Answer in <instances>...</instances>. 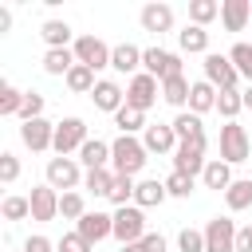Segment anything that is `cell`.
Returning a JSON list of instances; mask_svg holds the SVG:
<instances>
[{
  "instance_id": "1",
  "label": "cell",
  "mask_w": 252,
  "mask_h": 252,
  "mask_svg": "<svg viewBox=\"0 0 252 252\" xmlns=\"http://www.w3.org/2000/svg\"><path fill=\"white\" fill-rule=\"evenodd\" d=\"M146 161H150V150L142 146V138H134V134H118V138L110 142V169H114V173L138 177V173L146 169Z\"/></svg>"
},
{
  "instance_id": "2",
  "label": "cell",
  "mask_w": 252,
  "mask_h": 252,
  "mask_svg": "<svg viewBox=\"0 0 252 252\" xmlns=\"http://www.w3.org/2000/svg\"><path fill=\"white\" fill-rule=\"evenodd\" d=\"M43 177H47V185H51L55 193H75V189H83L87 169L79 165V158H47Z\"/></svg>"
},
{
  "instance_id": "3",
  "label": "cell",
  "mask_w": 252,
  "mask_h": 252,
  "mask_svg": "<svg viewBox=\"0 0 252 252\" xmlns=\"http://www.w3.org/2000/svg\"><path fill=\"white\" fill-rule=\"evenodd\" d=\"M205 150H209V138H205V134H201V138H189V142H177V150H173V173L201 177L205 165H209Z\"/></svg>"
},
{
  "instance_id": "4",
  "label": "cell",
  "mask_w": 252,
  "mask_h": 252,
  "mask_svg": "<svg viewBox=\"0 0 252 252\" xmlns=\"http://www.w3.org/2000/svg\"><path fill=\"white\" fill-rule=\"evenodd\" d=\"M248 158H252V138H248V130H244L240 122H224V126H220V161L240 165V161H248Z\"/></svg>"
},
{
  "instance_id": "5",
  "label": "cell",
  "mask_w": 252,
  "mask_h": 252,
  "mask_svg": "<svg viewBox=\"0 0 252 252\" xmlns=\"http://www.w3.org/2000/svg\"><path fill=\"white\" fill-rule=\"evenodd\" d=\"M142 71L154 75L158 83H165V79H173V75H185V71H181V55H177V51H165V47H146V51H142Z\"/></svg>"
},
{
  "instance_id": "6",
  "label": "cell",
  "mask_w": 252,
  "mask_h": 252,
  "mask_svg": "<svg viewBox=\"0 0 252 252\" xmlns=\"http://www.w3.org/2000/svg\"><path fill=\"white\" fill-rule=\"evenodd\" d=\"M142 236H146V213L138 205L114 209V240L118 244H138Z\"/></svg>"
},
{
  "instance_id": "7",
  "label": "cell",
  "mask_w": 252,
  "mask_h": 252,
  "mask_svg": "<svg viewBox=\"0 0 252 252\" xmlns=\"http://www.w3.org/2000/svg\"><path fill=\"white\" fill-rule=\"evenodd\" d=\"M158 94H161V83L154 79V75H146V71H138L130 83H126V106L130 110H150L154 102H158Z\"/></svg>"
},
{
  "instance_id": "8",
  "label": "cell",
  "mask_w": 252,
  "mask_h": 252,
  "mask_svg": "<svg viewBox=\"0 0 252 252\" xmlns=\"http://www.w3.org/2000/svg\"><path fill=\"white\" fill-rule=\"evenodd\" d=\"M87 146V122L83 118H63L55 122V158H67V154H79Z\"/></svg>"
},
{
  "instance_id": "9",
  "label": "cell",
  "mask_w": 252,
  "mask_h": 252,
  "mask_svg": "<svg viewBox=\"0 0 252 252\" xmlns=\"http://www.w3.org/2000/svg\"><path fill=\"white\" fill-rule=\"evenodd\" d=\"M71 51H75V59H79L83 67L102 71V67H110V51H114V47H106V39H98V35H79Z\"/></svg>"
},
{
  "instance_id": "10",
  "label": "cell",
  "mask_w": 252,
  "mask_h": 252,
  "mask_svg": "<svg viewBox=\"0 0 252 252\" xmlns=\"http://www.w3.org/2000/svg\"><path fill=\"white\" fill-rule=\"evenodd\" d=\"M205 79H209L217 91H236V83H240L232 59L220 55V51H209V55H205Z\"/></svg>"
},
{
  "instance_id": "11",
  "label": "cell",
  "mask_w": 252,
  "mask_h": 252,
  "mask_svg": "<svg viewBox=\"0 0 252 252\" xmlns=\"http://www.w3.org/2000/svg\"><path fill=\"white\" fill-rule=\"evenodd\" d=\"M236 224L228 217H213L205 224V252H236Z\"/></svg>"
},
{
  "instance_id": "12",
  "label": "cell",
  "mask_w": 252,
  "mask_h": 252,
  "mask_svg": "<svg viewBox=\"0 0 252 252\" xmlns=\"http://www.w3.org/2000/svg\"><path fill=\"white\" fill-rule=\"evenodd\" d=\"M20 142H24L32 154H43V150H51V146H55V122H47V118L24 122V126H20Z\"/></svg>"
},
{
  "instance_id": "13",
  "label": "cell",
  "mask_w": 252,
  "mask_h": 252,
  "mask_svg": "<svg viewBox=\"0 0 252 252\" xmlns=\"http://www.w3.org/2000/svg\"><path fill=\"white\" fill-rule=\"evenodd\" d=\"M75 232L94 248L98 240H106V236H114V213H87L79 224H75Z\"/></svg>"
},
{
  "instance_id": "14",
  "label": "cell",
  "mask_w": 252,
  "mask_h": 252,
  "mask_svg": "<svg viewBox=\"0 0 252 252\" xmlns=\"http://www.w3.org/2000/svg\"><path fill=\"white\" fill-rule=\"evenodd\" d=\"M28 201H32V220H55L59 217V193L47 181L43 185H32Z\"/></svg>"
},
{
  "instance_id": "15",
  "label": "cell",
  "mask_w": 252,
  "mask_h": 252,
  "mask_svg": "<svg viewBox=\"0 0 252 252\" xmlns=\"http://www.w3.org/2000/svg\"><path fill=\"white\" fill-rule=\"evenodd\" d=\"M142 146H146L150 154H169V158H173V150H177V134H173L169 122H154V126H146Z\"/></svg>"
},
{
  "instance_id": "16",
  "label": "cell",
  "mask_w": 252,
  "mask_h": 252,
  "mask_svg": "<svg viewBox=\"0 0 252 252\" xmlns=\"http://www.w3.org/2000/svg\"><path fill=\"white\" fill-rule=\"evenodd\" d=\"M91 98H94V106L106 110V114H118V110L126 106V91H122L114 79H98V87L91 91Z\"/></svg>"
},
{
  "instance_id": "17",
  "label": "cell",
  "mask_w": 252,
  "mask_h": 252,
  "mask_svg": "<svg viewBox=\"0 0 252 252\" xmlns=\"http://www.w3.org/2000/svg\"><path fill=\"white\" fill-rule=\"evenodd\" d=\"M220 24H224V32H244L252 24V4L248 0H224L220 4Z\"/></svg>"
},
{
  "instance_id": "18",
  "label": "cell",
  "mask_w": 252,
  "mask_h": 252,
  "mask_svg": "<svg viewBox=\"0 0 252 252\" xmlns=\"http://www.w3.org/2000/svg\"><path fill=\"white\" fill-rule=\"evenodd\" d=\"M138 20H142V28L154 32V35L173 32V8H169V4H146V8L138 12Z\"/></svg>"
},
{
  "instance_id": "19",
  "label": "cell",
  "mask_w": 252,
  "mask_h": 252,
  "mask_svg": "<svg viewBox=\"0 0 252 252\" xmlns=\"http://www.w3.org/2000/svg\"><path fill=\"white\" fill-rule=\"evenodd\" d=\"M39 35H43L47 51H55V47H75V39H79V35L71 32V24H67V20H43Z\"/></svg>"
},
{
  "instance_id": "20",
  "label": "cell",
  "mask_w": 252,
  "mask_h": 252,
  "mask_svg": "<svg viewBox=\"0 0 252 252\" xmlns=\"http://www.w3.org/2000/svg\"><path fill=\"white\" fill-rule=\"evenodd\" d=\"M110 67L118 71V75H138L142 71V47H134V43H118L114 51H110Z\"/></svg>"
},
{
  "instance_id": "21",
  "label": "cell",
  "mask_w": 252,
  "mask_h": 252,
  "mask_svg": "<svg viewBox=\"0 0 252 252\" xmlns=\"http://www.w3.org/2000/svg\"><path fill=\"white\" fill-rule=\"evenodd\" d=\"M79 165L83 169H110V142L87 138V146L79 150Z\"/></svg>"
},
{
  "instance_id": "22",
  "label": "cell",
  "mask_w": 252,
  "mask_h": 252,
  "mask_svg": "<svg viewBox=\"0 0 252 252\" xmlns=\"http://www.w3.org/2000/svg\"><path fill=\"white\" fill-rule=\"evenodd\" d=\"M201 181H205V189H217V193H224V189H228L236 177H232V165H228V161H220V158H209V165H205Z\"/></svg>"
},
{
  "instance_id": "23",
  "label": "cell",
  "mask_w": 252,
  "mask_h": 252,
  "mask_svg": "<svg viewBox=\"0 0 252 252\" xmlns=\"http://www.w3.org/2000/svg\"><path fill=\"white\" fill-rule=\"evenodd\" d=\"M169 193H165V181H158V177H142L138 181V189H134V205L138 209H154V205H161Z\"/></svg>"
},
{
  "instance_id": "24",
  "label": "cell",
  "mask_w": 252,
  "mask_h": 252,
  "mask_svg": "<svg viewBox=\"0 0 252 252\" xmlns=\"http://www.w3.org/2000/svg\"><path fill=\"white\" fill-rule=\"evenodd\" d=\"M177 43H181L185 55H209V32L197 28V24H185V28L177 32Z\"/></svg>"
},
{
  "instance_id": "25",
  "label": "cell",
  "mask_w": 252,
  "mask_h": 252,
  "mask_svg": "<svg viewBox=\"0 0 252 252\" xmlns=\"http://www.w3.org/2000/svg\"><path fill=\"white\" fill-rule=\"evenodd\" d=\"M217 87L209 83V79H197L193 83V91H189V110L193 114H205V110H217Z\"/></svg>"
},
{
  "instance_id": "26",
  "label": "cell",
  "mask_w": 252,
  "mask_h": 252,
  "mask_svg": "<svg viewBox=\"0 0 252 252\" xmlns=\"http://www.w3.org/2000/svg\"><path fill=\"white\" fill-rule=\"evenodd\" d=\"M224 205H228V213L252 209V177H236V181L224 189Z\"/></svg>"
},
{
  "instance_id": "27",
  "label": "cell",
  "mask_w": 252,
  "mask_h": 252,
  "mask_svg": "<svg viewBox=\"0 0 252 252\" xmlns=\"http://www.w3.org/2000/svg\"><path fill=\"white\" fill-rule=\"evenodd\" d=\"M189 91H193V83H189L185 75H173V79H165V83H161V98H165L169 106H177V110H185V106H189Z\"/></svg>"
},
{
  "instance_id": "28",
  "label": "cell",
  "mask_w": 252,
  "mask_h": 252,
  "mask_svg": "<svg viewBox=\"0 0 252 252\" xmlns=\"http://www.w3.org/2000/svg\"><path fill=\"white\" fill-rule=\"evenodd\" d=\"M75 63H79V59H75V51H71V47L43 51V71H47V75H63V79H67V71H71Z\"/></svg>"
},
{
  "instance_id": "29",
  "label": "cell",
  "mask_w": 252,
  "mask_h": 252,
  "mask_svg": "<svg viewBox=\"0 0 252 252\" xmlns=\"http://www.w3.org/2000/svg\"><path fill=\"white\" fill-rule=\"evenodd\" d=\"M67 91H75V94H91L94 87H98V79H94V71L91 67H83V63H75L71 71H67Z\"/></svg>"
},
{
  "instance_id": "30",
  "label": "cell",
  "mask_w": 252,
  "mask_h": 252,
  "mask_svg": "<svg viewBox=\"0 0 252 252\" xmlns=\"http://www.w3.org/2000/svg\"><path fill=\"white\" fill-rule=\"evenodd\" d=\"M173 134H177V142H189V138H201L205 134V126H201V114H193V110H181L173 122Z\"/></svg>"
},
{
  "instance_id": "31",
  "label": "cell",
  "mask_w": 252,
  "mask_h": 252,
  "mask_svg": "<svg viewBox=\"0 0 252 252\" xmlns=\"http://www.w3.org/2000/svg\"><path fill=\"white\" fill-rule=\"evenodd\" d=\"M134 189H138V177H126V173H114V185H110V205L122 209V205H134Z\"/></svg>"
},
{
  "instance_id": "32",
  "label": "cell",
  "mask_w": 252,
  "mask_h": 252,
  "mask_svg": "<svg viewBox=\"0 0 252 252\" xmlns=\"http://www.w3.org/2000/svg\"><path fill=\"white\" fill-rule=\"evenodd\" d=\"M0 217L12 220V224H16V220H28V217H32V201L20 197V193H8V197L0 201Z\"/></svg>"
},
{
  "instance_id": "33",
  "label": "cell",
  "mask_w": 252,
  "mask_h": 252,
  "mask_svg": "<svg viewBox=\"0 0 252 252\" xmlns=\"http://www.w3.org/2000/svg\"><path fill=\"white\" fill-rule=\"evenodd\" d=\"M87 213H91V209H87V201H83L79 189H75V193H59V217H63V220H75V224H79Z\"/></svg>"
},
{
  "instance_id": "34",
  "label": "cell",
  "mask_w": 252,
  "mask_h": 252,
  "mask_svg": "<svg viewBox=\"0 0 252 252\" xmlns=\"http://www.w3.org/2000/svg\"><path fill=\"white\" fill-rule=\"evenodd\" d=\"M217 16H220V4H217V0H189V24L209 28Z\"/></svg>"
},
{
  "instance_id": "35",
  "label": "cell",
  "mask_w": 252,
  "mask_h": 252,
  "mask_svg": "<svg viewBox=\"0 0 252 252\" xmlns=\"http://www.w3.org/2000/svg\"><path fill=\"white\" fill-rule=\"evenodd\" d=\"M114 126H118V134H134V138H138V130L146 134V126H150V122H146V114H142V110L122 106V110L114 114Z\"/></svg>"
},
{
  "instance_id": "36",
  "label": "cell",
  "mask_w": 252,
  "mask_h": 252,
  "mask_svg": "<svg viewBox=\"0 0 252 252\" xmlns=\"http://www.w3.org/2000/svg\"><path fill=\"white\" fill-rule=\"evenodd\" d=\"M110 185H114V169H87L83 177V189L94 197H110Z\"/></svg>"
},
{
  "instance_id": "37",
  "label": "cell",
  "mask_w": 252,
  "mask_h": 252,
  "mask_svg": "<svg viewBox=\"0 0 252 252\" xmlns=\"http://www.w3.org/2000/svg\"><path fill=\"white\" fill-rule=\"evenodd\" d=\"M24 94H28V91H16L12 83H4V87H0V114H4V118H12V114L20 118V110H24Z\"/></svg>"
},
{
  "instance_id": "38",
  "label": "cell",
  "mask_w": 252,
  "mask_h": 252,
  "mask_svg": "<svg viewBox=\"0 0 252 252\" xmlns=\"http://www.w3.org/2000/svg\"><path fill=\"white\" fill-rule=\"evenodd\" d=\"M244 110V98H240V91H220L217 94V114L224 118V122H236V114Z\"/></svg>"
},
{
  "instance_id": "39",
  "label": "cell",
  "mask_w": 252,
  "mask_h": 252,
  "mask_svg": "<svg viewBox=\"0 0 252 252\" xmlns=\"http://www.w3.org/2000/svg\"><path fill=\"white\" fill-rule=\"evenodd\" d=\"M228 59H232V67H236V75L252 83V43H232V51H228Z\"/></svg>"
},
{
  "instance_id": "40",
  "label": "cell",
  "mask_w": 252,
  "mask_h": 252,
  "mask_svg": "<svg viewBox=\"0 0 252 252\" xmlns=\"http://www.w3.org/2000/svg\"><path fill=\"white\" fill-rule=\"evenodd\" d=\"M177 248L181 252H205V228H181L177 232Z\"/></svg>"
},
{
  "instance_id": "41",
  "label": "cell",
  "mask_w": 252,
  "mask_h": 252,
  "mask_svg": "<svg viewBox=\"0 0 252 252\" xmlns=\"http://www.w3.org/2000/svg\"><path fill=\"white\" fill-rule=\"evenodd\" d=\"M35 118H43V94H39V91H28V94H24L20 122H35Z\"/></svg>"
},
{
  "instance_id": "42",
  "label": "cell",
  "mask_w": 252,
  "mask_h": 252,
  "mask_svg": "<svg viewBox=\"0 0 252 252\" xmlns=\"http://www.w3.org/2000/svg\"><path fill=\"white\" fill-rule=\"evenodd\" d=\"M193 185H197V177H185V173H169L165 177V193L169 197H189Z\"/></svg>"
},
{
  "instance_id": "43",
  "label": "cell",
  "mask_w": 252,
  "mask_h": 252,
  "mask_svg": "<svg viewBox=\"0 0 252 252\" xmlns=\"http://www.w3.org/2000/svg\"><path fill=\"white\" fill-rule=\"evenodd\" d=\"M16 177H20V158L4 150V154H0V181H4V185H12Z\"/></svg>"
},
{
  "instance_id": "44",
  "label": "cell",
  "mask_w": 252,
  "mask_h": 252,
  "mask_svg": "<svg viewBox=\"0 0 252 252\" xmlns=\"http://www.w3.org/2000/svg\"><path fill=\"white\" fill-rule=\"evenodd\" d=\"M55 252H94V248H91L79 232H63V236H59V244H55Z\"/></svg>"
},
{
  "instance_id": "45",
  "label": "cell",
  "mask_w": 252,
  "mask_h": 252,
  "mask_svg": "<svg viewBox=\"0 0 252 252\" xmlns=\"http://www.w3.org/2000/svg\"><path fill=\"white\" fill-rule=\"evenodd\" d=\"M24 252H55V244H51L47 236H39V232H35V236H28V240H24Z\"/></svg>"
},
{
  "instance_id": "46",
  "label": "cell",
  "mask_w": 252,
  "mask_h": 252,
  "mask_svg": "<svg viewBox=\"0 0 252 252\" xmlns=\"http://www.w3.org/2000/svg\"><path fill=\"white\" fill-rule=\"evenodd\" d=\"M138 244H142L146 252H165V236H161V232H146Z\"/></svg>"
},
{
  "instance_id": "47",
  "label": "cell",
  "mask_w": 252,
  "mask_h": 252,
  "mask_svg": "<svg viewBox=\"0 0 252 252\" xmlns=\"http://www.w3.org/2000/svg\"><path fill=\"white\" fill-rule=\"evenodd\" d=\"M236 252H252V224L236 232Z\"/></svg>"
},
{
  "instance_id": "48",
  "label": "cell",
  "mask_w": 252,
  "mask_h": 252,
  "mask_svg": "<svg viewBox=\"0 0 252 252\" xmlns=\"http://www.w3.org/2000/svg\"><path fill=\"white\" fill-rule=\"evenodd\" d=\"M8 28H12V12H8V8H0V32H8Z\"/></svg>"
},
{
  "instance_id": "49",
  "label": "cell",
  "mask_w": 252,
  "mask_h": 252,
  "mask_svg": "<svg viewBox=\"0 0 252 252\" xmlns=\"http://www.w3.org/2000/svg\"><path fill=\"white\" fill-rule=\"evenodd\" d=\"M240 98H244V110H252V83H248V87L240 91Z\"/></svg>"
},
{
  "instance_id": "50",
  "label": "cell",
  "mask_w": 252,
  "mask_h": 252,
  "mask_svg": "<svg viewBox=\"0 0 252 252\" xmlns=\"http://www.w3.org/2000/svg\"><path fill=\"white\" fill-rule=\"evenodd\" d=\"M122 252H146L142 244H122Z\"/></svg>"
}]
</instances>
